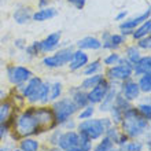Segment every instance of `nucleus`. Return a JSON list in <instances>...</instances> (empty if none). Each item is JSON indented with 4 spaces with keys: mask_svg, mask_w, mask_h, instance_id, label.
<instances>
[{
    "mask_svg": "<svg viewBox=\"0 0 151 151\" xmlns=\"http://www.w3.org/2000/svg\"><path fill=\"white\" fill-rule=\"evenodd\" d=\"M11 132H14L18 137H29V136L41 135L47 131L43 128L40 119L37 118L35 106H29L15 115V121L10 133Z\"/></svg>",
    "mask_w": 151,
    "mask_h": 151,
    "instance_id": "1",
    "label": "nucleus"
},
{
    "mask_svg": "<svg viewBox=\"0 0 151 151\" xmlns=\"http://www.w3.org/2000/svg\"><path fill=\"white\" fill-rule=\"evenodd\" d=\"M118 127L129 139H142L147 132H150V121L143 118L133 104L127 111H124V118Z\"/></svg>",
    "mask_w": 151,
    "mask_h": 151,
    "instance_id": "2",
    "label": "nucleus"
},
{
    "mask_svg": "<svg viewBox=\"0 0 151 151\" xmlns=\"http://www.w3.org/2000/svg\"><path fill=\"white\" fill-rule=\"evenodd\" d=\"M113 125L111 119L109 118V115H103V117H92L89 119H84V121H78L77 122V128L76 131L80 135L85 136L89 140L95 142L99 140L100 137H103L106 131Z\"/></svg>",
    "mask_w": 151,
    "mask_h": 151,
    "instance_id": "3",
    "label": "nucleus"
},
{
    "mask_svg": "<svg viewBox=\"0 0 151 151\" xmlns=\"http://www.w3.org/2000/svg\"><path fill=\"white\" fill-rule=\"evenodd\" d=\"M74 50V44L59 47L55 52L41 56V66L48 69V70H58V69L65 68V66H68V63L72 59Z\"/></svg>",
    "mask_w": 151,
    "mask_h": 151,
    "instance_id": "4",
    "label": "nucleus"
},
{
    "mask_svg": "<svg viewBox=\"0 0 151 151\" xmlns=\"http://www.w3.org/2000/svg\"><path fill=\"white\" fill-rule=\"evenodd\" d=\"M51 110L54 114V118H55L56 127H60L68 119L74 118L77 111H78V109L76 107V104L73 103V100L68 95H63L58 100L52 102Z\"/></svg>",
    "mask_w": 151,
    "mask_h": 151,
    "instance_id": "5",
    "label": "nucleus"
},
{
    "mask_svg": "<svg viewBox=\"0 0 151 151\" xmlns=\"http://www.w3.org/2000/svg\"><path fill=\"white\" fill-rule=\"evenodd\" d=\"M35 76L33 70L25 65H7L6 66V78L12 87H18L25 84Z\"/></svg>",
    "mask_w": 151,
    "mask_h": 151,
    "instance_id": "6",
    "label": "nucleus"
},
{
    "mask_svg": "<svg viewBox=\"0 0 151 151\" xmlns=\"http://www.w3.org/2000/svg\"><path fill=\"white\" fill-rule=\"evenodd\" d=\"M103 74H104V77H106V80H109V81L121 84L122 81H125V80L133 77V70H132V65L122 58L118 65L106 68Z\"/></svg>",
    "mask_w": 151,
    "mask_h": 151,
    "instance_id": "7",
    "label": "nucleus"
},
{
    "mask_svg": "<svg viewBox=\"0 0 151 151\" xmlns=\"http://www.w3.org/2000/svg\"><path fill=\"white\" fill-rule=\"evenodd\" d=\"M100 41H102V50L104 51H118L122 47H125L128 43V39L122 36L121 33H113L109 30H104L100 35Z\"/></svg>",
    "mask_w": 151,
    "mask_h": 151,
    "instance_id": "8",
    "label": "nucleus"
},
{
    "mask_svg": "<svg viewBox=\"0 0 151 151\" xmlns=\"http://www.w3.org/2000/svg\"><path fill=\"white\" fill-rule=\"evenodd\" d=\"M118 91L125 99L129 100L133 104L136 102H139L140 98H142V92H140L139 87H137V83H136V80L133 77L125 80V81H122V83L119 84Z\"/></svg>",
    "mask_w": 151,
    "mask_h": 151,
    "instance_id": "9",
    "label": "nucleus"
},
{
    "mask_svg": "<svg viewBox=\"0 0 151 151\" xmlns=\"http://www.w3.org/2000/svg\"><path fill=\"white\" fill-rule=\"evenodd\" d=\"M50 85H51L50 80H43L36 92L26 99V103L30 106H47L50 103Z\"/></svg>",
    "mask_w": 151,
    "mask_h": 151,
    "instance_id": "10",
    "label": "nucleus"
},
{
    "mask_svg": "<svg viewBox=\"0 0 151 151\" xmlns=\"http://www.w3.org/2000/svg\"><path fill=\"white\" fill-rule=\"evenodd\" d=\"M62 32L60 30H56V32H52L50 35L44 37V39L40 40V48H41V54L43 55H48V54H52L55 52L58 48L60 47V43H62Z\"/></svg>",
    "mask_w": 151,
    "mask_h": 151,
    "instance_id": "11",
    "label": "nucleus"
},
{
    "mask_svg": "<svg viewBox=\"0 0 151 151\" xmlns=\"http://www.w3.org/2000/svg\"><path fill=\"white\" fill-rule=\"evenodd\" d=\"M150 15H151V10H150V7H147L142 14H139V15L128 17L127 19H124L122 22H119L118 29L119 30H129V32H133L139 25L143 24L144 21L150 19Z\"/></svg>",
    "mask_w": 151,
    "mask_h": 151,
    "instance_id": "12",
    "label": "nucleus"
},
{
    "mask_svg": "<svg viewBox=\"0 0 151 151\" xmlns=\"http://www.w3.org/2000/svg\"><path fill=\"white\" fill-rule=\"evenodd\" d=\"M89 60H91V58H89L87 51H83V50H77V48H76L74 52H73L72 59H70V62L68 63L69 72L70 73L81 72Z\"/></svg>",
    "mask_w": 151,
    "mask_h": 151,
    "instance_id": "13",
    "label": "nucleus"
},
{
    "mask_svg": "<svg viewBox=\"0 0 151 151\" xmlns=\"http://www.w3.org/2000/svg\"><path fill=\"white\" fill-rule=\"evenodd\" d=\"M110 89V83L109 80L104 78L100 84H98L96 87H93L92 89L87 91V96H88V102L89 104H93V106H98V104L103 100V98L106 96L107 91Z\"/></svg>",
    "mask_w": 151,
    "mask_h": 151,
    "instance_id": "14",
    "label": "nucleus"
},
{
    "mask_svg": "<svg viewBox=\"0 0 151 151\" xmlns=\"http://www.w3.org/2000/svg\"><path fill=\"white\" fill-rule=\"evenodd\" d=\"M41 83H43V78H41L40 76H33L32 78L28 80L25 84L15 87V91L18 92L25 100H26L29 96L33 95V93L36 92V89L41 85Z\"/></svg>",
    "mask_w": 151,
    "mask_h": 151,
    "instance_id": "15",
    "label": "nucleus"
},
{
    "mask_svg": "<svg viewBox=\"0 0 151 151\" xmlns=\"http://www.w3.org/2000/svg\"><path fill=\"white\" fill-rule=\"evenodd\" d=\"M74 47L77 50H83V51H100L102 41L96 36H84L76 41Z\"/></svg>",
    "mask_w": 151,
    "mask_h": 151,
    "instance_id": "16",
    "label": "nucleus"
},
{
    "mask_svg": "<svg viewBox=\"0 0 151 151\" xmlns=\"http://www.w3.org/2000/svg\"><path fill=\"white\" fill-rule=\"evenodd\" d=\"M68 93H69L68 96L73 100V103L76 104V107L78 109V110L89 104V102H88V96H87V91L81 89L78 85H73V87H70L68 89Z\"/></svg>",
    "mask_w": 151,
    "mask_h": 151,
    "instance_id": "17",
    "label": "nucleus"
},
{
    "mask_svg": "<svg viewBox=\"0 0 151 151\" xmlns=\"http://www.w3.org/2000/svg\"><path fill=\"white\" fill-rule=\"evenodd\" d=\"M32 15H33V8L30 6H19L17 7L12 12V19L17 25H28L32 22Z\"/></svg>",
    "mask_w": 151,
    "mask_h": 151,
    "instance_id": "18",
    "label": "nucleus"
},
{
    "mask_svg": "<svg viewBox=\"0 0 151 151\" xmlns=\"http://www.w3.org/2000/svg\"><path fill=\"white\" fill-rule=\"evenodd\" d=\"M78 137H80V135L77 131H63L59 137V140H58V147L62 151L77 147Z\"/></svg>",
    "mask_w": 151,
    "mask_h": 151,
    "instance_id": "19",
    "label": "nucleus"
},
{
    "mask_svg": "<svg viewBox=\"0 0 151 151\" xmlns=\"http://www.w3.org/2000/svg\"><path fill=\"white\" fill-rule=\"evenodd\" d=\"M132 70H133V78H137L139 76L151 73V55L146 54L142 55L135 63L132 65Z\"/></svg>",
    "mask_w": 151,
    "mask_h": 151,
    "instance_id": "20",
    "label": "nucleus"
},
{
    "mask_svg": "<svg viewBox=\"0 0 151 151\" xmlns=\"http://www.w3.org/2000/svg\"><path fill=\"white\" fill-rule=\"evenodd\" d=\"M58 15V10L55 7H45V8H39V10H35L32 15V22H45V21L54 19L55 17Z\"/></svg>",
    "mask_w": 151,
    "mask_h": 151,
    "instance_id": "21",
    "label": "nucleus"
},
{
    "mask_svg": "<svg viewBox=\"0 0 151 151\" xmlns=\"http://www.w3.org/2000/svg\"><path fill=\"white\" fill-rule=\"evenodd\" d=\"M104 78H106V77H104L103 72L98 73V74H93V76H88V77H83L81 83L78 84V87L81 88V89H84V91H89V89H92L93 87H96L98 84L102 83Z\"/></svg>",
    "mask_w": 151,
    "mask_h": 151,
    "instance_id": "22",
    "label": "nucleus"
},
{
    "mask_svg": "<svg viewBox=\"0 0 151 151\" xmlns=\"http://www.w3.org/2000/svg\"><path fill=\"white\" fill-rule=\"evenodd\" d=\"M121 55H122V58L125 60H128L131 65H133L143 54H142V51L139 48L136 47V44H127L125 48H124V51L121 52Z\"/></svg>",
    "mask_w": 151,
    "mask_h": 151,
    "instance_id": "23",
    "label": "nucleus"
},
{
    "mask_svg": "<svg viewBox=\"0 0 151 151\" xmlns=\"http://www.w3.org/2000/svg\"><path fill=\"white\" fill-rule=\"evenodd\" d=\"M24 55H25V59L26 60H33L41 56V48H40V40H35L32 43H28L26 48H25L24 51Z\"/></svg>",
    "mask_w": 151,
    "mask_h": 151,
    "instance_id": "24",
    "label": "nucleus"
},
{
    "mask_svg": "<svg viewBox=\"0 0 151 151\" xmlns=\"http://www.w3.org/2000/svg\"><path fill=\"white\" fill-rule=\"evenodd\" d=\"M103 72V63H102V59H93V60H89L85 68L81 70V74L83 77H88V76H93V74H98V73H102Z\"/></svg>",
    "mask_w": 151,
    "mask_h": 151,
    "instance_id": "25",
    "label": "nucleus"
},
{
    "mask_svg": "<svg viewBox=\"0 0 151 151\" xmlns=\"http://www.w3.org/2000/svg\"><path fill=\"white\" fill-rule=\"evenodd\" d=\"M40 146L41 144L35 136H29V137H21L18 148L21 151H39Z\"/></svg>",
    "mask_w": 151,
    "mask_h": 151,
    "instance_id": "26",
    "label": "nucleus"
},
{
    "mask_svg": "<svg viewBox=\"0 0 151 151\" xmlns=\"http://www.w3.org/2000/svg\"><path fill=\"white\" fill-rule=\"evenodd\" d=\"M65 95V85L60 80H55L52 81L50 85V103L58 100L59 98Z\"/></svg>",
    "mask_w": 151,
    "mask_h": 151,
    "instance_id": "27",
    "label": "nucleus"
},
{
    "mask_svg": "<svg viewBox=\"0 0 151 151\" xmlns=\"http://www.w3.org/2000/svg\"><path fill=\"white\" fill-rule=\"evenodd\" d=\"M14 114V104L11 100L4 99L0 102V124H6Z\"/></svg>",
    "mask_w": 151,
    "mask_h": 151,
    "instance_id": "28",
    "label": "nucleus"
},
{
    "mask_svg": "<svg viewBox=\"0 0 151 151\" xmlns=\"http://www.w3.org/2000/svg\"><path fill=\"white\" fill-rule=\"evenodd\" d=\"M150 33H151V19H147V21H144L142 25H139V26L132 32L131 39L133 40V41H136V40L143 39V37H146V36H150Z\"/></svg>",
    "mask_w": 151,
    "mask_h": 151,
    "instance_id": "29",
    "label": "nucleus"
},
{
    "mask_svg": "<svg viewBox=\"0 0 151 151\" xmlns=\"http://www.w3.org/2000/svg\"><path fill=\"white\" fill-rule=\"evenodd\" d=\"M135 80H136V83H137V87H139L142 95H150V92H151V73L142 74Z\"/></svg>",
    "mask_w": 151,
    "mask_h": 151,
    "instance_id": "30",
    "label": "nucleus"
},
{
    "mask_svg": "<svg viewBox=\"0 0 151 151\" xmlns=\"http://www.w3.org/2000/svg\"><path fill=\"white\" fill-rule=\"evenodd\" d=\"M136 110L143 118H146L147 121H151V103H150V95H146V99L143 102H139L137 104H135Z\"/></svg>",
    "mask_w": 151,
    "mask_h": 151,
    "instance_id": "31",
    "label": "nucleus"
},
{
    "mask_svg": "<svg viewBox=\"0 0 151 151\" xmlns=\"http://www.w3.org/2000/svg\"><path fill=\"white\" fill-rule=\"evenodd\" d=\"M121 59H122V55L119 51H110L107 55L102 58V63H103L104 68H110V66L118 65Z\"/></svg>",
    "mask_w": 151,
    "mask_h": 151,
    "instance_id": "32",
    "label": "nucleus"
},
{
    "mask_svg": "<svg viewBox=\"0 0 151 151\" xmlns=\"http://www.w3.org/2000/svg\"><path fill=\"white\" fill-rule=\"evenodd\" d=\"M115 148H117V146L113 143L111 140L109 139V137H106V136H103L92 147V151H115Z\"/></svg>",
    "mask_w": 151,
    "mask_h": 151,
    "instance_id": "33",
    "label": "nucleus"
},
{
    "mask_svg": "<svg viewBox=\"0 0 151 151\" xmlns=\"http://www.w3.org/2000/svg\"><path fill=\"white\" fill-rule=\"evenodd\" d=\"M95 113H96V106L93 104H88L85 107L80 109L77 114H76V119L77 121H84V119H89L92 117H95Z\"/></svg>",
    "mask_w": 151,
    "mask_h": 151,
    "instance_id": "34",
    "label": "nucleus"
},
{
    "mask_svg": "<svg viewBox=\"0 0 151 151\" xmlns=\"http://www.w3.org/2000/svg\"><path fill=\"white\" fill-rule=\"evenodd\" d=\"M144 147L146 146H144V143L140 139H129L122 146L124 151H143Z\"/></svg>",
    "mask_w": 151,
    "mask_h": 151,
    "instance_id": "35",
    "label": "nucleus"
},
{
    "mask_svg": "<svg viewBox=\"0 0 151 151\" xmlns=\"http://www.w3.org/2000/svg\"><path fill=\"white\" fill-rule=\"evenodd\" d=\"M107 114H109V118L111 119L113 125H119L121 121H122V118H124V111L119 110L118 107H115L114 104H113V107L110 109V111H109Z\"/></svg>",
    "mask_w": 151,
    "mask_h": 151,
    "instance_id": "36",
    "label": "nucleus"
},
{
    "mask_svg": "<svg viewBox=\"0 0 151 151\" xmlns=\"http://www.w3.org/2000/svg\"><path fill=\"white\" fill-rule=\"evenodd\" d=\"M121 129H119L118 125H111V127L109 128L107 131H106V133H104V136L106 137H109V139L111 140L113 143L117 146V143H118V140H119V136H121Z\"/></svg>",
    "mask_w": 151,
    "mask_h": 151,
    "instance_id": "37",
    "label": "nucleus"
},
{
    "mask_svg": "<svg viewBox=\"0 0 151 151\" xmlns=\"http://www.w3.org/2000/svg\"><path fill=\"white\" fill-rule=\"evenodd\" d=\"M114 106L115 107H118L119 110H122V111H127L129 107H132L133 106V103H131L129 100H127L125 98H124L121 93L118 92V95L115 96V100H114Z\"/></svg>",
    "mask_w": 151,
    "mask_h": 151,
    "instance_id": "38",
    "label": "nucleus"
},
{
    "mask_svg": "<svg viewBox=\"0 0 151 151\" xmlns=\"http://www.w3.org/2000/svg\"><path fill=\"white\" fill-rule=\"evenodd\" d=\"M62 129H60L59 127H56V128H54L50 133H48V136H47V142H48V144L50 146H58V140H59V137H60V135H62Z\"/></svg>",
    "mask_w": 151,
    "mask_h": 151,
    "instance_id": "39",
    "label": "nucleus"
},
{
    "mask_svg": "<svg viewBox=\"0 0 151 151\" xmlns=\"http://www.w3.org/2000/svg\"><path fill=\"white\" fill-rule=\"evenodd\" d=\"M78 135H80V133H78ZM77 147H78L81 151H92V147H93V142H92V140H89L88 137H85V136L80 135L78 143H77Z\"/></svg>",
    "mask_w": 151,
    "mask_h": 151,
    "instance_id": "40",
    "label": "nucleus"
},
{
    "mask_svg": "<svg viewBox=\"0 0 151 151\" xmlns=\"http://www.w3.org/2000/svg\"><path fill=\"white\" fill-rule=\"evenodd\" d=\"M136 47L139 48L142 52H148L151 50V36H146L143 39H139L136 40Z\"/></svg>",
    "mask_w": 151,
    "mask_h": 151,
    "instance_id": "41",
    "label": "nucleus"
},
{
    "mask_svg": "<svg viewBox=\"0 0 151 151\" xmlns=\"http://www.w3.org/2000/svg\"><path fill=\"white\" fill-rule=\"evenodd\" d=\"M26 45H28V40L25 37H15L14 41H12V47H14L15 51H24Z\"/></svg>",
    "mask_w": 151,
    "mask_h": 151,
    "instance_id": "42",
    "label": "nucleus"
},
{
    "mask_svg": "<svg viewBox=\"0 0 151 151\" xmlns=\"http://www.w3.org/2000/svg\"><path fill=\"white\" fill-rule=\"evenodd\" d=\"M77 122H78V121H77L76 118H70V119H68V121H65L59 128L62 129V131H76Z\"/></svg>",
    "mask_w": 151,
    "mask_h": 151,
    "instance_id": "43",
    "label": "nucleus"
},
{
    "mask_svg": "<svg viewBox=\"0 0 151 151\" xmlns=\"http://www.w3.org/2000/svg\"><path fill=\"white\" fill-rule=\"evenodd\" d=\"M8 135H10V128L7 127V124H0V143L7 139Z\"/></svg>",
    "mask_w": 151,
    "mask_h": 151,
    "instance_id": "44",
    "label": "nucleus"
},
{
    "mask_svg": "<svg viewBox=\"0 0 151 151\" xmlns=\"http://www.w3.org/2000/svg\"><path fill=\"white\" fill-rule=\"evenodd\" d=\"M69 4H72L73 7H76L77 10H83L87 4V0H66Z\"/></svg>",
    "mask_w": 151,
    "mask_h": 151,
    "instance_id": "45",
    "label": "nucleus"
},
{
    "mask_svg": "<svg viewBox=\"0 0 151 151\" xmlns=\"http://www.w3.org/2000/svg\"><path fill=\"white\" fill-rule=\"evenodd\" d=\"M128 15H129V12H128V10H121V11L117 12V15L114 17V19L119 24V22H122L124 19H127Z\"/></svg>",
    "mask_w": 151,
    "mask_h": 151,
    "instance_id": "46",
    "label": "nucleus"
},
{
    "mask_svg": "<svg viewBox=\"0 0 151 151\" xmlns=\"http://www.w3.org/2000/svg\"><path fill=\"white\" fill-rule=\"evenodd\" d=\"M51 6V0H39L37 1V7L39 8H45Z\"/></svg>",
    "mask_w": 151,
    "mask_h": 151,
    "instance_id": "47",
    "label": "nucleus"
},
{
    "mask_svg": "<svg viewBox=\"0 0 151 151\" xmlns=\"http://www.w3.org/2000/svg\"><path fill=\"white\" fill-rule=\"evenodd\" d=\"M0 151H10V146L8 144H0Z\"/></svg>",
    "mask_w": 151,
    "mask_h": 151,
    "instance_id": "48",
    "label": "nucleus"
},
{
    "mask_svg": "<svg viewBox=\"0 0 151 151\" xmlns=\"http://www.w3.org/2000/svg\"><path fill=\"white\" fill-rule=\"evenodd\" d=\"M4 98H6V91H4L3 88H0V102L4 100Z\"/></svg>",
    "mask_w": 151,
    "mask_h": 151,
    "instance_id": "49",
    "label": "nucleus"
},
{
    "mask_svg": "<svg viewBox=\"0 0 151 151\" xmlns=\"http://www.w3.org/2000/svg\"><path fill=\"white\" fill-rule=\"evenodd\" d=\"M50 151H62L58 146H51V148H50Z\"/></svg>",
    "mask_w": 151,
    "mask_h": 151,
    "instance_id": "50",
    "label": "nucleus"
},
{
    "mask_svg": "<svg viewBox=\"0 0 151 151\" xmlns=\"http://www.w3.org/2000/svg\"><path fill=\"white\" fill-rule=\"evenodd\" d=\"M65 151H81L78 147H73V148H69V150H65Z\"/></svg>",
    "mask_w": 151,
    "mask_h": 151,
    "instance_id": "51",
    "label": "nucleus"
},
{
    "mask_svg": "<svg viewBox=\"0 0 151 151\" xmlns=\"http://www.w3.org/2000/svg\"><path fill=\"white\" fill-rule=\"evenodd\" d=\"M3 68H4V60L1 59V58H0V70H1Z\"/></svg>",
    "mask_w": 151,
    "mask_h": 151,
    "instance_id": "52",
    "label": "nucleus"
},
{
    "mask_svg": "<svg viewBox=\"0 0 151 151\" xmlns=\"http://www.w3.org/2000/svg\"><path fill=\"white\" fill-rule=\"evenodd\" d=\"M11 151H21L19 148H14V150H11Z\"/></svg>",
    "mask_w": 151,
    "mask_h": 151,
    "instance_id": "53",
    "label": "nucleus"
}]
</instances>
